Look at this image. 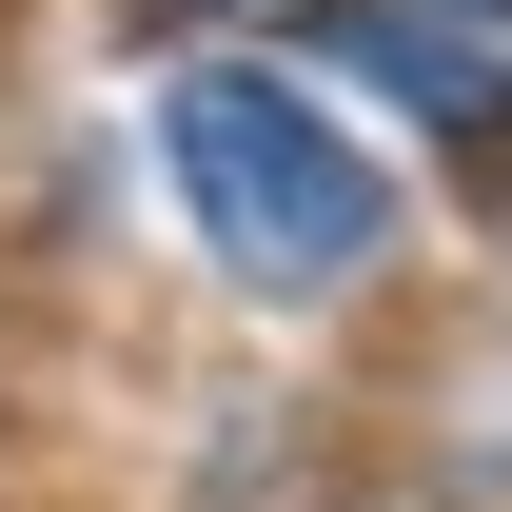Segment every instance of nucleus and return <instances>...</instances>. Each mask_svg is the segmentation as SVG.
I'll list each match as a JSON object with an SVG mask.
<instances>
[{"instance_id": "obj_2", "label": "nucleus", "mask_w": 512, "mask_h": 512, "mask_svg": "<svg viewBox=\"0 0 512 512\" xmlns=\"http://www.w3.org/2000/svg\"><path fill=\"white\" fill-rule=\"evenodd\" d=\"M158 20H316V0H158Z\"/></svg>"}, {"instance_id": "obj_1", "label": "nucleus", "mask_w": 512, "mask_h": 512, "mask_svg": "<svg viewBox=\"0 0 512 512\" xmlns=\"http://www.w3.org/2000/svg\"><path fill=\"white\" fill-rule=\"evenodd\" d=\"M158 178H178V217L217 237L237 296H355L394 256V178L256 60H178L158 79Z\"/></svg>"}, {"instance_id": "obj_3", "label": "nucleus", "mask_w": 512, "mask_h": 512, "mask_svg": "<svg viewBox=\"0 0 512 512\" xmlns=\"http://www.w3.org/2000/svg\"><path fill=\"white\" fill-rule=\"evenodd\" d=\"M414 20H512V0H414Z\"/></svg>"}]
</instances>
